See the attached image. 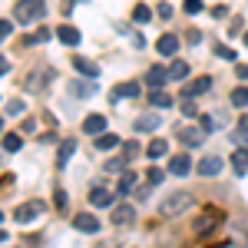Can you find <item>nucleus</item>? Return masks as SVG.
Listing matches in <instances>:
<instances>
[{"mask_svg":"<svg viewBox=\"0 0 248 248\" xmlns=\"http://www.w3.org/2000/svg\"><path fill=\"white\" fill-rule=\"evenodd\" d=\"M136 153H139V142H126V146H123V159H126V162H133Z\"/></svg>","mask_w":248,"mask_h":248,"instance_id":"f704fd0d","label":"nucleus"},{"mask_svg":"<svg viewBox=\"0 0 248 248\" xmlns=\"http://www.w3.org/2000/svg\"><path fill=\"white\" fill-rule=\"evenodd\" d=\"M139 90H142V86H139L136 79H129V83H119V86L113 90V103H119V99H133V96H139Z\"/></svg>","mask_w":248,"mask_h":248,"instance_id":"1a4fd4ad","label":"nucleus"},{"mask_svg":"<svg viewBox=\"0 0 248 248\" xmlns=\"http://www.w3.org/2000/svg\"><path fill=\"white\" fill-rule=\"evenodd\" d=\"M133 20L136 23H149V20H153V10H149L146 3H139V7L133 10Z\"/></svg>","mask_w":248,"mask_h":248,"instance_id":"c85d7f7f","label":"nucleus"},{"mask_svg":"<svg viewBox=\"0 0 248 248\" xmlns=\"http://www.w3.org/2000/svg\"><path fill=\"white\" fill-rule=\"evenodd\" d=\"M66 202H70V199H66V192H63V189L53 192V205H57L60 212H66Z\"/></svg>","mask_w":248,"mask_h":248,"instance_id":"72a5a7b5","label":"nucleus"},{"mask_svg":"<svg viewBox=\"0 0 248 248\" xmlns=\"http://www.w3.org/2000/svg\"><path fill=\"white\" fill-rule=\"evenodd\" d=\"M133 186H136V175L133 172H123V179H119L116 189H119V195H126V192H133Z\"/></svg>","mask_w":248,"mask_h":248,"instance_id":"cd10ccee","label":"nucleus"},{"mask_svg":"<svg viewBox=\"0 0 248 248\" xmlns=\"http://www.w3.org/2000/svg\"><path fill=\"white\" fill-rule=\"evenodd\" d=\"M215 57H218V60H235V50L225 46V43H218V46H215Z\"/></svg>","mask_w":248,"mask_h":248,"instance_id":"473e14b6","label":"nucleus"},{"mask_svg":"<svg viewBox=\"0 0 248 248\" xmlns=\"http://www.w3.org/2000/svg\"><path fill=\"white\" fill-rule=\"evenodd\" d=\"M43 212H46V205H43V202H23V205H17V209H14V222L30 225V222H37Z\"/></svg>","mask_w":248,"mask_h":248,"instance_id":"20e7f679","label":"nucleus"},{"mask_svg":"<svg viewBox=\"0 0 248 248\" xmlns=\"http://www.w3.org/2000/svg\"><path fill=\"white\" fill-rule=\"evenodd\" d=\"M186 77H189V63H186V60H172L169 79H186Z\"/></svg>","mask_w":248,"mask_h":248,"instance_id":"b1692460","label":"nucleus"},{"mask_svg":"<svg viewBox=\"0 0 248 248\" xmlns=\"http://www.w3.org/2000/svg\"><path fill=\"white\" fill-rule=\"evenodd\" d=\"M103 129H106V119L99 113H93V116H86L83 119V133H90V136H103Z\"/></svg>","mask_w":248,"mask_h":248,"instance_id":"ddd939ff","label":"nucleus"},{"mask_svg":"<svg viewBox=\"0 0 248 248\" xmlns=\"http://www.w3.org/2000/svg\"><path fill=\"white\" fill-rule=\"evenodd\" d=\"M20 146H23V139H20L17 133H7V136H3V149H7V153H17Z\"/></svg>","mask_w":248,"mask_h":248,"instance_id":"bb28decb","label":"nucleus"},{"mask_svg":"<svg viewBox=\"0 0 248 248\" xmlns=\"http://www.w3.org/2000/svg\"><path fill=\"white\" fill-rule=\"evenodd\" d=\"M73 153H77V139H63V142H60V153H57V166L60 169H66V162H70Z\"/></svg>","mask_w":248,"mask_h":248,"instance_id":"f3484780","label":"nucleus"},{"mask_svg":"<svg viewBox=\"0 0 248 248\" xmlns=\"http://www.w3.org/2000/svg\"><path fill=\"white\" fill-rule=\"evenodd\" d=\"M73 66H77V73H83V77H90V79L99 77V66H96L93 60H86V57H73Z\"/></svg>","mask_w":248,"mask_h":248,"instance_id":"dca6fc26","label":"nucleus"},{"mask_svg":"<svg viewBox=\"0 0 248 248\" xmlns=\"http://www.w3.org/2000/svg\"><path fill=\"white\" fill-rule=\"evenodd\" d=\"M182 113L189 116V119H195V116H199V106H195L192 99H186V103H182Z\"/></svg>","mask_w":248,"mask_h":248,"instance_id":"e433bc0d","label":"nucleus"},{"mask_svg":"<svg viewBox=\"0 0 248 248\" xmlns=\"http://www.w3.org/2000/svg\"><path fill=\"white\" fill-rule=\"evenodd\" d=\"M232 169H235V175H245L248 172V153L245 149H235L232 153Z\"/></svg>","mask_w":248,"mask_h":248,"instance_id":"aec40b11","label":"nucleus"},{"mask_svg":"<svg viewBox=\"0 0 248 248\" xmlns=\"http://www.w3.org/2000/svg\"><path fill=\"white\" fill-rule=\"evenodd\" d=\"M23 113V103H20V99H7V103H3V116H20Z\"/></svg>","mask_w":248,"mask_h":248,"instance_id":"7c9ffc66","label":"nucleus"},{"mask_svg":"<svg viewBox=\"0 0 248 248\" xmlns=\"http://www.w3.org/2000/svg\"><path fill=\"white\" fill-rule=\"evenodd\" d=\"M10 33H14V23H10V20H3V23H0V37L7 40Z\"/></svg>","mask_w":248,"mask_h":248,"instance_id":"a19ab883","label":"nucleus"},{"mask_svg":"<svg viewBox=\"0 0 248 248\" xmlns=\"http://www.w3.org/2000/svg\"><path fill=\"white\" fill-rule=\"evenodd\" d=\"M232 106H248V90H245V86L232 90Z\"/></svg>","mask_w":248,"mask_h":248,"instance_id":"2f4dec72","label":"nucleus"},{"mask_svg":"<svg viewBox=\"0 0 248 248\" xmlns=\"http://www.w3.org/2000/svg\"><path fill=\"white\" fill-rule=\"evenodd\" d=\"M155 126H159V116L155 113H146L136 119V133H146V129H155Z\"/></svg>","mask_w":248,"mask_h":248,"instance_id":"5701e85b","label":"nucleus"},{"mask_svg":"<svg viewBox=\"0 0 248 248\" xmlns=\"http://www.w3.org/2000/svg\"><path fill=\"white\" fill-rule=\"evenodd\" d=\"M238 77H242V79L248 77V66H238Z\"/></svg>","mask_w":248,"mask_h":248,"instance_id":"a18cd8bd","label":"nucleus"},{"mask_svg":"<svg viewBox=\"0 0 248 248\" xmlns=\"http://www.w3.org/2000/svg\"><path fill=\"white\" fill-rule=\"evenodd\" d=\"M155 50L166 53V57H172V53L179 50V37H175V33H162V37L155 40Z\"/></svg>","mask_w":248,"mask_h":248,"instance_id":"4468645a","label":"nucleus"},{"mask_svg":"<svg viewBox=\"0 0 248 248\" xmlns=\"http://www.w3.org/2000/svg\"><path fill=\"white\" fill-rule=\"evenodd\" d=\"M109 218H113L116 229H126V225H133V222H136V212H133V205H116V212L109 215Z\"/></svg>","mask_w":248,"mask_h":248,"instance_id":"423d86ee","label":"nucleus"},{"mask_svg":"<svg viewBox=\"0 0 248 248\" xmlns=\"http://www.w3.org/2000/svg\"><path fill=\"white\" fill-rule=\"evenodd\" d=\"M119 169H126V159L119 155V159H109L106 162V172H119Z\"/></svg>","mask_w":248,"mask_h":248,"instance_id":"c9c22d12","label":"nucleus"},{"mask_svg":"<svg viewBox=\"0 0 248 248\" xmlns=\"http://www.w3.org/2000/svg\"><path fill=\"white\" fill-rule=\"evenodd\" d=\"M225 222V212L218 209V205H209V209L199 212V218H195V235H209L212 229H218Z\"/></svg>","mask_w":248,"mask_h":248,"instance_id":"f03ea898","label":"nucleus"},{"mask_svg":"<svg viewBox=\"0 0 248 248\" xmlns=\"http://www.w3.org/2000/svg\"><path fill=\"white\" fill-rule=\"evenodd\" d=\"M192 205H195V195H192V192H175V195H169V199H166V202H162V215H166V218H179V215H182V212H189Z\"/></svg>","mask_w":248,"mask_h":248,"instance_id":"f257e3e1","label":"nucleus"},{"mask_svg":"<svg viewBox=\"0 0 248 248\" xmlns=\"http://www.w3.org/2000/svg\"><path fill=\"white\" fill-rule=\"evenodd\" d=\"M202 139H205V133H199V129H192V126H189V129H179V142L189 146V149H195Z\"/></svg>","mask_w":248,"mask_h":248,"instance_id":"a211bd4d","label":"nucleus"},{"mask_svg":"<svg viewBox=\"0 0 248 248\" xmlns=\"http://www.w3.org/2000/svg\"><path fill=\"white\" fill-rule=\"evenodd\" d=\"M166 153H169V146H166V139H153V142L146 146V155H149V159H162Z\"/></svg>","mask_w":248,"mask_h":248,"instance_id":"412c9836","label":"nucleus"},{"mask_svg":"<svg viewBox=\"0 0 248 248\" xmlns=\"http://www.w3.org/2000/svg\"><path fill=\"white\" fill-rule=\"evenodd\" d=\"M245 46H248V30H245Z\"/></svg>","mask_w":248,"mask_h":248,"instance_id":"49530a36","label":"nucleus"},{"mask_svg":"<svg viewBox=\"0 0 248 248\" xmlns=\"http://www.w3.org/2000/svg\"><path fill=\"white\" fill-rule=\"evenodd\" d=\"M99 86H96V79H90V77H83V79H73L70 83V93H77V96H93Z\"/></svg>","mask_w":248,"mask_h":248,"instance_id":"f8f14e48","label":"nucleus"},{"mask_svg":"<svg viewBox=\"0 0 248 248\" xmlns=\"http://www.w3.org/2000/svg\"><path fill=\"white\" fill-rule=\"evenodd\" d=\"M232 139H235L238 146H248V116L238 119V133H232Z\"/></svg>","mask_w":248,"mask_h":248,"instance_id":"a878e982","label":"nucleus"},{"mask_svg":"<svg viewBox=\"0 0 248 248\" xmlns=\"http://www.w3.org/2000/svg\"><path fill=\"white\" fill-rule=\"evenodd\" d=\"M46 40H50V30H46V27H40L37 33H33V43H46Z\"/></svg>","mask_w":248,"mask_h":248,"instance_id":"ea45409f","label":"nucleus"},{"mask_svg":"<svg viewBox=\"0 0 248 248\" xmlns=\"http://www.w3.org/2000/svg\"><path fill=\"white\" fill-rule=\"evenodd\" d=\"M90 202H93L96 209H109V205H113V192L103 189V186H93V189H90Z\"/></svg>","mask_w":248,"mask_h":248,"instance_id":"0eeeda50","label":"nucleus"},{"mask_svg":"<svg viewBox=\"0 0 248 248\" xmlns=\"http://www.w3.org/2000/svg\"><path fill=\"white\" fill-rule=\"evenodd\" d=\"M199 126H202V133H215V123H212V116H199Z\"/></svg>","mask_w":248,"mask_h":248,"instance_id":"4c0bfd02","label":"nucleus"},{"mask_svg":"<svg viewBox=\"0 0 248 248\" xmlns=\"http://www.w3.org/2000/svg\"><path fill=\"white\" fill-rule=\"evenodd\" d=\"M209 86H212V79H209V77H199V79H192L189 86H186V99H195V96L209 93Z\"/></svg>","mask_w":248,"mask_h":248,"instance_id":"2eb2a0df","label":"nucleus"},{"mask_svg":"<svg viewBox=\"0 0 248 248\" xmlns=\"http://www.w3.org/2000/svg\"><path fill=\"white\" fill-rule=\"evenodd\" d=\"M149 182H153V186H159V182H162V172H159V169H149Z\"/></svg>","mask_w":248,"mask_h":248,"instance_id":"37998d69","label":"nucleus"},{"mask_svg":"<svg viewBox=\"0 0 248 248\" xmlns=\"http://www.w3.org/2000/svg\"><path fill=\"white\" fill-rule=\"evenodd\" d=\"M159 17H162V20L172 17V7H169V3H159Z\"/></svg>","mask_w":248,"mask_h":248,"instance_id":"79ce46f5","label":"nucleus"},{"mask_svg":"<svg viewBox=\"0 0 248 248\" xmlns=\"http://www.w3.org/2000/svg\"><path fill=\"white\" fill-rule=\"evenodd\" d=\"M43 86H46V79L40 77V73H30V79H27V90H30V93H40Z\"/></svg>","mask_w":248,"mask_h":248,"instance_id":"c756f323","label":"nucleus"},{"mask_svg":"<svg viewBox=\"0 0 248 248\" xmlns=\"http://www.w3.org/2000/svg\"><path fill=\"white\" fill-rule=\"evenodd\" d=\"M149 106H159V109H166V106H172V96L162 93V90H153V96H149Z\"/></svg>","mask_w":248,"mask_h":248,"instance_id":"393cba45","label":"nucleus"},{"mask_svg":"<svg viewBox=\"0 0 248 248\" xmlns=\"http://www.w3.org/2000/svg\"><path fill=\"white\" fill-rule=\"evenodd\" d=\"M57 37H60V43H66V46H77L79 43V30L63 23V27H57Z\"/></svg>","mask_w":248,"mask_h":248,"instance_id":"6ab92c4d","label":"nucleus"},{"mask_svg":"<svg viewBox=\"0 0 248 248\" xmlns=\"http://www.w3.org/2000/svg\"><path fill=\"white\" fill-rule=\"evenodd\" d=\"M166 79H169V70H166V66H149V70H146V86H149V90H159Z\"/></svg>","mask_w":248,"mask_h":248,"instance_id":"6e6552de","label":"nucleus"},{"mask_svg":"<svg viewBox=\"0 0 248 248\" xmlns=\"http://www.w3.org/2000/svg\"><path fill=\"white\" fill-rule=\"evenodd\" d=\"M186 40H189V43H199V40H202V33H199V30H189V33H186Z\"/></svg>","mask_w":248,"mask_h":248,"instance_id":"c03bdc74","label":"nucleus"},{"mask_svg":"<svg viewBox=\"0 0 248 248\" xmlns=\"http://www.w3.org/2000/svg\"><path fill=\"white\" fill-rule=\"evenodd\" d=\"M73 225H77V232L96 235V232H99V218H96V215H90V212H79V215H73Z\"/></svg>","mask_w":248,"mask_h":248,"instance_id":"39448f33","label":"nucleus"},{"mask_svg":"<svg viewBox=\"0 0 248 248\" xmlns=\"http://www.w3.org/2000/svg\"><path fill=\"white\" fill-rule=\"evenodd\" d=\"M222 159L218 155H205V159H199V175H218L222 172Z\"/></svg>","mask_w":248,"mask_h":248,"instance_id":"9d476101","label":"nucleus"},{"mask_svg":"<svg viewBox=\"0 0 248 248\" xmlns=\"http://www.w3.org/2000/svg\"><path fill=\"white\" fill-rule=\"evenodd\" d=\"M202 7H205L202 0H186V14H199Z\"/></svg>","mask_w":248,"mask_h":248,"instance_id":"58836bf2","label":"nucleus"},{"mask_svg":"<svg viewBox=\"0 0 248 248\" xmlns=\"http://www.w3.org/2000/svg\"><path fill=\"white\" fill-rule=\"evenodd\" d=\"M43 10H46V3H43V0H17L14 17H17V23H33V20L43 17Z\"/></svg>","mask_w":248,"mask_h":248,"instance_id":"7ed1b4c3","label":"nucleus"},{"mask_svg":"<svg viewBox=\"0 0 248 248\" xmlns=\"http://www.w3.org/2000/svg\"><path fill=\"white\" fill-rule=\"evenodd\" d=\"M169 172H172V175H189V172H192V159L186 153L172 155V159H169Z\"/></svg>","mask_w":248,"mask_h":248,"instance_id":"9b49d317","label":"nucleus"},{"mask_svg":"<svg viewBox=\"0 0 248 248\" xmlns=\"http://www.w3.org/2000/svg\"><path fill=\"white\" fill-rule=\"evenodd\" d=\"M116 146H119V136H113V133L96 136V149H99V153H106V149H116Z\"/></svg>","mask_w":248,"mask_h":248,"instance_id":"4be33fe9","label":"nucleus"}]
</instances>
